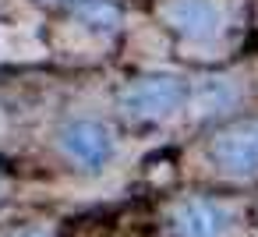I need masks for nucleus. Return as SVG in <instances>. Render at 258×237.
<instances>
[{
	"instance_id": "obj_1",
	"label": "nucleus",
	"mask_w": 258,
	"mask_h": 237,
	"mask_svg": "<svg viewBox=\"0 0 258 237\" xmlns=\"http://www.w3.org/2000/svg\"><path fill=\"white\" fill-rule=\"evenodd\" d=\"M187 96L191 89L177 75H138L117 92V106L135 121H163L173 117Z\"/></svg>"
},
{
	"instance_id": "obj_2",
	"label": "nucleus",
	"mask_w": 258,
	"mask_h": 237,
	"mask_svg": "<svg viewBox=\"0 0 258 237\" xmlns=\"http://www.w3.org/2000/svg\"><path fill=\"white\" fill-rule=\"evenodd\" d=\"M212 166L233 177H251L258 173V117H237L226 121L223 128L212 131L205 145Z\"/></svg>"
},
{
	"instance_id": "obj_3",
	"label": "nucleus",
	"mask_w": 258,
	"mask_h": 237,
	"mask_svg": "<svg viewBox=\"0 0 258 237\" xmlns=\"http://www.w3.org/2000/svg\"><path fill=\"white\" fill-rule=\"evenodd\" d=\"M57 145L75 166H82L89 173L103 170L113 159V135L103 121H92V117H75V121L60 124Z\"/></svg>"
},
{
	"instance_id": "obj_4",
	"label": "nucleus",
	"mask_w": 258,
	"mask_h": 237,
	"mask_svg": "<svg viewBox=\"0 0 258 237\" xmlns=\"http://www.w3.org/2000/svg\"><path fill=\"white\" fill-rule=\"evenodd\" d=\"M159 18L187 43H209L219 36V0H159Z\"/></svg>"
},
{
	"instance_id": "obj_5",
	"label": "nucleus",
	"mask_w": 258,
	"mask_h": 237,
	"mask_svg": "<svg viewBox=\"0 0 258 237\" xmlns=\"http://www.w3.org/2000/svg\"><path fill=\"white\" fill-rule=\"evenodd\" d=\"M170 230L173 237H219L226 230V209L212 198H180L170 209Z\"/></svg>"
},
{
	"instance_id": "obj_6",
	"label": "nucleus",
	"mask_w": 258,
	"mask_h": 237,
	"mask_svg": "<svg viewBox=\"0 0 258 237\" xmlns=\"http://www.w3.org/2000/svg\"><path fill=\"white\" fill-rule=\"evenodd\" d=\"M75 15H78V22L85 29H96L103 36L117 32V25H120V11L110 4V0H82V4L75 8Z\"/></svg>"
},
{
	"instance_id": "obj_7",
	"label": "nucleus",
	"mask_w": 258,
	"mask_h": 237,
	"mask_svg": "<svg viewBox=\"0 0 258 237\" xmlns=\"http://www.w3.org/2000/svg\"><path fill=\"white\" fill-rule=\"evenodd\" d=\"M36 4H75V8H78L82 0H36Z\"/></svg>"
},
{
	"instance_id": "obj_8",
	"label": "nucleus",
	"mask_w": 258,
	"mask_h": 237,
	"mask_svg": "<svg viewBox=\"0 0 258 237\" xmlns=\"http://www.w3.org/2000/svg\"><path fill=\"white\" fill-rule=\"evenodd\" d=\"M15 237H50V233H43V230H25V233H15Z\"/></svg>"
}]
</instances>
